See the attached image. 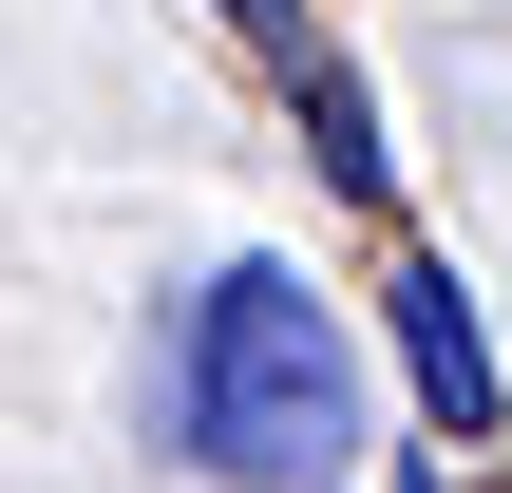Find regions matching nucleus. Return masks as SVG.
<instances>
[{
	"instance_id": "obj_1",
	"label": "nucleus",
	"mask_w": 512,
	"mask_h": 493,
	"mask_svg": "<svg viewBox=\"0 0 512 493\" xmlns=\"http://www.w3.org/2000/svg\"><path fill=\"white\" fill-rule=\"evenodd\" d=\"M152 399H171V456L228 475V493H342L361 475V342H342V304H323L285 247L209 266V285L171 304Z\"/></svg>"
},
{
	"instance_id": "obj_2",
	"label": "nucleus",
	"mask_w": 512,
	"mask_h": 493,
	"mask_svg": "<svg viewBox=\"0 0 512 493\" xmlns=\"http://www.w3.org/2000/svg\"><path fill=\"white\" fill-rule=\"evenodd\" d=\"M380 304H399V380H418V399H437V437L475 456V437L512 418V380H494V323H475V285H456V266L418 247V266H399Z\"/></svg>"
},
{
	"instance_id": "obj_3",
	"label": "nucleus",
	"mask_w": 512,
	"mask_h": 493,
	"mask_svg": "<svg viewBox=\"0 0 512 493\" xmlns=\"http://www.w3.org/2000/svg\"><path fill=\"white\" fill-rule=\"evenodd\" d=\"M304 152H323V190H399V152H380V95H361L342 57H304Z\"/></svg>"
},
{
	"instance_id": "obj_4",
	"label": "nucleus",
	"mask_w": 512,
	"mask_h": 493,
	"mask_svg": "<svg viewBox=\"0 0 512 493\" xmlns=\"http://www.w3.org/2000/svg\"><path fill=\"white\" fill-rule=\"evenodd\" d=\"M228 38H266V57H285V38H304V0H228Z\"/></svg>"
},
{
	"instance_id": "obj_5",
	"label": "nucleus",
	"mask_w": 512,
	"mask_h": 493,
	"mask_svg": "<svg viewBox=\"0 0 512 493\" xmlns=\"http://www.w3.org/2000/svg\"><path fill=\"white\" fill-rule=\"evenodd\" d=\"M399 493H437V475H399Z\"/></svg>"
}]
</instances>
